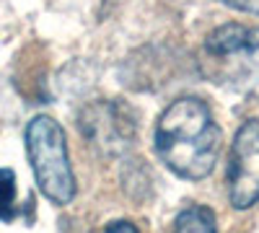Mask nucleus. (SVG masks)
Segmentation results:
<instances>
[{
    "label": "nucleus",
    "instance_id": "3",
    "mask_svg": "<svg viewBox=\"0 0 259 233\" xmlns=\"http://www.w3.org/2000/svg\"><path fill=\"white\" fill-rule=\"evenodd\" d=\"M26 153L39 192L52 205H68L75 197V176L68 158L65 132L52 117H34L29 122Z\"/></svg>",
    "mask_w": 259,
    "mask_h": 233
},
{
    "label": "nucleus",
    "instance_id": "5",
    "mask_svg": "<svg viewBox=\"0 0 259 233\" xmlns=\"http://www.w3.org/2000/svg\"><path fill=\"white\" fill-rule=\"evenodd\" d=\"M226 187L236 210H249L259 202V119L244 122L233 137Z\"/></svg>",
    "mask_w": 259,
    "mask_h": 233
},
{
    "label": "nucleus",
    "instance_id": "6",
    "mask_svg": "<svg viewBox=\"0 0 259 233\" xmlns=\"http://www.w3.org/2000/svg\"><path fill=\"white\" fill-rule=\"evenodd\" d=\"M174 233H218L212 210L202 205H187L174 220Z\"/></svg>",
    "mask_w": 259,
    "mask_h": 233
},
{
    "label": "nucleus",
    "instance_id": "2",
    "mask_svg": "<svg viewBox=\"0 0 259 233\" xmlns=\"http://www.w3.org/2000/svg\"><path fill=\"white\" fill-rule=\"evenodd\" d=\"M197 68L218 88H254L259 83V26L223 24L210 31L197 55Z\"/></svg>",
    "mask_w": 259,
    "mask_h": 233
},
{
    "label": "nucleus",
    "instance_id": "8",
    "mask_svg": "<svg viewBox=\"0 0 259 233\" xmlns=\"http://www.w3.org/2000/svg\"><path fill=\"white\" fill-rule=\"evenodd\" d=\"M218 3L233 8V11H241V13H251L259 16V0H218Z\"/></svg>",
    "mask_w": 259,
    "mask_h": 233
},
{
    "label": "nucleus",
    "instance_id": "9",
    "mask_svg": "<svg viewBox=\"0 0 259 233\" xmlns=\"http://www.w3.org/2000/svg\"><path fill=\"white\" fill-rule=\"evenodd\" d=\"M104 233H138V228H135L133 223H124V220H117V223H112L109 228H106Z\"/></svg>",
    "mask_w": 259,
    "mask_h": 233
},
{
    "label": "nucleus",
    "instance_id": "4",
    "mask_svg": "<svg viewBox=\"0 0 259 233\" xmlns=\"http://www.w3.org/2000/svg\"><path fill=\"white\" fill-rule=\"evenodd\" d=\"M78 127L99 153L122 156L135 143L138 119H135V112L127 104L101 99V101H94L83 109Z\"/></svg>",
    "mask_w": 259,
    "mask_h": 233
},
{
    "label": "nucleus",
    "instance_id": "7",
    "mask_svg": "<svg viewBox=\"0 0 259 233\" xmlns=\"http://www.w3.org/2000/svg\"><path fill=\"white\" fill-rule=\"evenodd\" d=\"M16 205V176L11 168H0V218L11 220Z\"/></svg>",
    "mask_w": 259,
    "mask_h": 233
},
{
    "label": "nucleus",
    "instance_id": "1",
    "mask_svg": "<svg viewBox=\"0 0 259 233\" xmlns=\"http://www.w3.org/2000/svg\"><path fill=\"white\" fill-rule=\"evenodd\" d=\"M158 158L182 179H205L221 153V127L210 107L197 96L171 101L156 124Z\"/></svg>",
    "mask_w": 259,
    "mask_h": 233
}]
</instances>
